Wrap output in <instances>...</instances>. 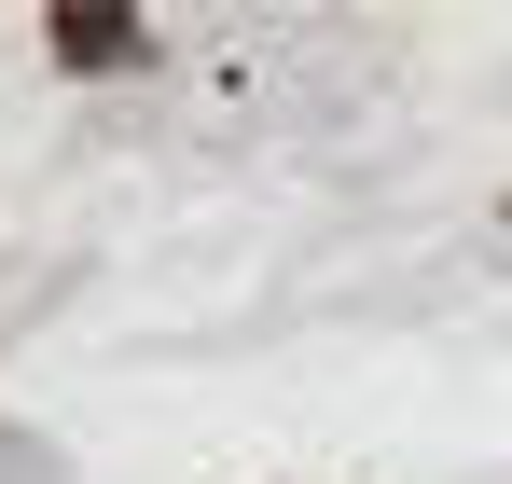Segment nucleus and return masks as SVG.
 I'll use <instances>...</instances> for the list:
<instances>
[{
	"instance_id": "obj_1",
	"label": "nucleus",
	"mask_w": 512,
	"mask_h": 484,
	"mask_svg": "<svg viewBox=\"0 0 512 484\" xmlns=\"http://www.w3.org/2000/svg\"><path fill=\"white\" fill-rule=\"evenodd\" d=\"M56 28V56L70 70H111V56H139V14H111V0H70V14H42Z\"/></svg>"
}]
</instances>
